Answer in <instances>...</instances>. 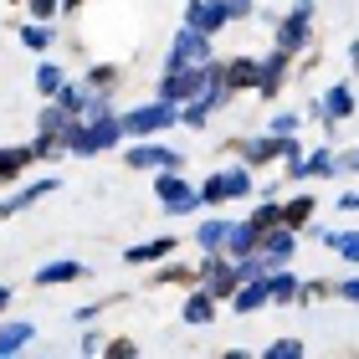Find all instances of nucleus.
<instances>
[{"mask_svg":"<svg viewBox=\"0 0 359 359\" xmlns=\"http://www.w3.org/2000/svg\"><path fill=\"white\" fill-rule=\"evenodd\" d=\"M123 134H134V139H149V134H159V128H170V123H180V108L170 103V97H159V103H144V108H128L123 113Z\"/></svg>","mask_w":359,"mask_h":359,"instance_id":"f257e3e1","label":"nucleus"},{"mask_svg":"<svg viewBox=\"0 0 359 359\" xmlns=\"http://www.w3.org/2000/svg\"><path fill=\"white\" fill-rule=\"evenodd\" d=\"M154 190H159V201H165V210H170V216H185V210H195V205H201V190H190V185H185V180H180L175 170H159Z\"/></svg>","mask_w":359,"mask_h":359,"instance_id":"f03ea898","label":"nucleus"},{"mask_svg":"<svg viewBox=\"0 0 359 359\" xmlns=\"http://www.w3.org/2000/svg\"><path fill=\"white\" fill-rule=\"evenodd\" d=\"M247 190H252V175L247 170H216L201 185V205H221L226 195H247Z\"/></svg>","mask_w":359,"mask_h":359,"instance_id":"7ed1b4c3","label":"nucleus"},{"mask_svg":"<svg viewBox=\"0 0 359 359\" xmlns=\"http://www.w3.org/2000/svg\"><path fill=\"white\" fill-rule=\"evenodd\" d=\"M195 62H210V41H205V31L185 26L180 41L170 46V67H195Z\"/></svg>","mask_w":359,"mask_h":359,"instance_id":"20e7f679","label":"nucleus"},{"mask_svg":"<svg viewBox=\"0 0 359 359\" xmlns=\"http://www.w3.org/2000/svg\"><path fill=\"white\" fill-rule=\"evenodd\" d=\"M185 21L195 26V31H221L226 21H231V11H226V0H190V11H185Z\"/></svg>","mask_w":359,"mask_h":359,"instance_id":"39448f33","label":"nucleus"},{"mask_svg":"<svg viewBox=\"0 0 359 359\" xmlns=\"http://www.w3.org/2000/svg\"><path fill=\"white\" fill-rule=\"evenodd\" d=\"M262 303H272V283H267V272H262V277H247V283L231 292V308H236V313H257Z\"/></svg>","mask_w":359,"mask_h":359,"instance_id":"423d86ee","label":"nucleus"},{"mask_svg":"<svg viewBox=\"0 0 359 359\" xmlns=\"http://www.w3.org/2000/svg\"><path fill=\"white\" fill-rule=\"evenodd\" d=\"M128 165L134 170H180V154L159 149V144H134V149H128Z\"/></svg>","mask_w":359,"mask_h":359,"instance_id":"0eeeda50","label":"nucleus"},{"mask_svg":"<svg viewBox=\"0 0 359 359\" xmlns=\"http://www.w3.org/2000/svg\"><path fill=\"white\" fill-rule=\"evenodd\" d=\"M257 247H262V231H257V221H236L231 226V236H226V257H252Z\"/></svg>","mask_w":359,"mask_h":359,"instance_id":"6e6552de","label":"nucleus"},{"mask_svg":"<svg viewBox=\"0 0 359 359\" xmlns=\"http://www.w3.org/2000/svg\"><path fill=\"white\" fill-rule=\"evenodd\" d=\"M221 77H226L231 88H257V83H262V62L236 57V62H226V67H221Z\"/></svg>","mask_w":359,"mask_h":359,"instance_id":"1a4fd4ad","label":"nucleus"},{"mask_svg":"<svg viewBox=\"0 0 359 359\" xmlns=\"http://www.w3.org/2000/svg\"><path fill=\"white\" fill-rule=\"evenodd\" d=\"M308 41V11H292L283 26H277V46L283 52H298V46Z\"/></svg>","mask_w":359,"mask_h":359,"instance_id":"9d476101","label":"nucleus"},{"mask_svg":"<svg viewBox=\"0 0 359 359\" xmlns=\"http://www.w3.org/2000/svg\"><path fill=\"white\" fill-rule=\"evenodd\" d=\"M57 190V180H36L31 190H21V195H11V201H0V216H15V210H26V205H36L41 195H52Z\"/></svg>","mask_w":359,"mask_h":359,"instance_id":"9b49d317","label":"nucleus"},{"mask_svg":"<svg viewBox=\"0 0 359 359\" xmlns=\"http://www.w3.org/2000/svg\"><path fill=\"white\" fill-rule=\"evenodd\" d=\"M175 252V236H154V241H144V247H128L123 252V262H159V257H170Z\"/></svg>","mask_w":359,"mask_h":359,"instance_id":"f8f14e48","label":"nucleus"},{"mask_svg":"<svg viewBox=\"0 0 359 359\" xmlns=\"http://www.w3.org/2000/svg\"><path fill=\"white\" fill-rule=\"evenodd\" d=\"M287 57H292V52H283V46H277V52H272V57L262 62V83H257V88H262L267 97H272L277 88H283V72H287Z\"/></svg>","mask_w":359,"mask_h":359,"instance_id":"ddd939ff","label":"nucleus"},{"mask_svg":"<svg viewBox=\"0 0 359 359\" xmlns=\"http://www.w3.org/2000/svg\"><path fill=\"white\" fill-rule=\"evenodd\" d=\"M226 236H231V221H205L195 241H201V252H226Z\"/></svg>","mask_w":359,"mask_h":359,"instance_id":"4468645a","label":"nucleus"},{"mask_svg":"<svg viewBox=\"0 0 359 359\" xmlns=\"http://www.w3.org/2000/svg\"><path fill=\"white\" fill-rule=\"evenodd\" d=\"M72 123V113L62 108V103H52V108H41V118H36V134H46V139H62V128Z\"/></svg>","mask_w":359,"mask_h":359,"instance_id":"2eb2a0df","label":"nucleus"},{"mask_svg":"<svg viewBox=\"0 0 359 359\" xmlns=\"http://www.w3.org/2000/svg\"><path fill=\"white\" fill-rule=\"evenodd\" d=\"M318 113H329V118H349V113H354V93L349 88H329V93H323V103H318Z\"/></svg>","mask_w":359,"mask_h":359,"instance_id":"dca6fc26","label":"nucleus"},{"mask_svg":"<svg viewBox=\"0 0 359 359\" xmlns=\"http://www.w3.org/2000/svg\"><path fill=\"white\" fill-rule=\"evenodd\" d=\"M31 339H36V329H31V323H6V329H0V354H15V349H26Z\"/></svg>","mask_w":359,"mask_h":359,"instance_id":"f3484780","label":"nucleus"},{"mask_svg":"<svg viewBox=\"0 0 359 359\" xmlns=\"http://www.w3.org/2000/svg\"><path fill=\"white\" fill-rule=\"evenodd\" d=\"M210 318H216V298H210V292L201 287V292H195V298L185 303V323H195V329H201V323H210Z\"/></svg>","mask_w":359,"mask_h":359,"instance_id":"a211bd4d","label":"nucleus"},{"mask_svg":"<svg viewBox=\"0 0 359 359\" xmlns=\"http://www.w3.org/2000/svg\"><path fill=\"white\" fill-rule=\"evenodd\" d=\"M72 277H83V262H46V267L36 272V283L52 287V283H72Z\"/></svg>","mask_w":359,"mask_h":359,"instance_id":"6ab92c4d","label":"nucleus"},{"mask_svg":"<svg viewBox=\"0 0 359 359\" xmlns=\"http://www.w3.org/2000/svg\"><path fill=\"white\" fill-rule=\"evenodd\" d=\"M267 283H272V303H298V298H303L298 277H287V272H277V277H267Z\"/></svg>","mask_w":359,"mask_h":359,"instance_id":"aec40b11","label":"nucleus"},{"mask_svg":"<svg viewBox=\"0 0 359 359\" xmlns=\"http://www.w3.org/2000/svg\"><path fill=\"white\" fill-rule=\"evenodd\" d=\"M62 83H67V72H62L57 62H41V72H36V88H41L46 97H57V93H62Z\"/></svg>","mask_w":359,"mask_h":359,"instance_id":"412c9836","label":"nucleus"},{"mask_svg":"<svg viewBox=\"0 0 359 359\" xmlns=\"http://www.w3.org/2000/svg\"><path fill=\"white\" fill-rule=\"evenodd\" d=\"M31 149H0V180H11V175H21L26 165H31Z\"/></svg>","mask_w":359,"mask_h":359,"instance_id":"4be33fe9","label":"nucleus"},{"mask_svg":"<svg viewBox=\"0 0 359 359\" xmlns=\"http://www.w3.org/2000/svg\"><path fill=\"white\" fill-rule=\"evenodd\" d=\"M323 241H329V247H334V252H344V257H349V262H359V231H329V236H323Z\"/></svg>","mask_w":359,"mask_h":359,"instance_id":"5701e85b","label":"nucleus"},{"mask_svg":"<svg viewBox=\"0 0 359 359\" xmlns=\"http://www.w3.org/2000/svg\"><path fill=\"white\" fill-rule=\"evenodd\" d=\"M21 41L31 46V52H46V46H52V31H46V21H31V26L21 31Z\"/></svg>","mask_w":359,"mask_h":359,"instance_id":"b1692460","label":"nucleus"},{"mask_svg":"<svg viewBox=\"0 0 359 359\" xmlns=\"http://www.w3.org/2000/svg\"><path fill=\"white\" fill-rule=\"evenodd\" d=\"M308 216H313V201H308V195H298V201L283 210V226H303Z\"/></svg>","mask_w":359,"mask_h":359,"instance_id":"393cba45","label":"nucleus"},{"mask_svg":"<svg viewBox=\"0 0 359 359\" xmlns=\"http://www.w3.org/2000/svg\"><path fill=\"white\" fill-rule=\"evenodd\" d=\"M113 83H118V67H108V62H103V67H93V72H88V88H93V93H108Z\"/></svg>","mask_w":359,"mask_h":359,"instance_id":"a878e982","label":"nucleus"},{"mask_svg":"<svg viewBox=\"0 0 359 359\" xmlns=\"http://www.w3.org/2000/svg\"><path fill=\"white\" fill-rule=\"evenodd\" d=\"M298 123H303L298 113H277V118H272V134H287V139H292V134H298Z\"/></svg>","mask_w":359,"mask_h":359,"instance_id":"bb28decb","label":"nucleus"},{"mask_svg":"<svg viewBox=\"0 0 359 359\" xmlns=\"http://www.w3.org/2000/svg\"><path fill=\"white\" fill-rule=\"evenodd\" d=\"M298 354H303L298 339H283V344H272V349H267V359H298Z\"/></svg>","mask_w":359,"mask_h":359,"instance_id":"cd10ccee","label":"nucleus"},{"mask_svg":"<svg viewBox=\"0 0 359 359\" xmlns=\"http://www.w3.org/2000/svg\"><path fill=\"white\" fill-rule=\"evenodd\" d=\"M31 15H36V21H52V15H57V0H31Z\"/></svg>","mask_w":359,"mask_h":359,"instance_id":"c85d7f7f","label":"nucleus"},{"mask_svg":"<svg viewBox=\"0 0 359 359\" xmlns=\"http://www.w3.org/2000/svg\"><path fill=\"white\" fill-rule=\"evenodd\" d=\"M159 283H190V267H165V272H159Z\"/></svg>","mask_w":359,"mask_h":359,"instance_id":"c756f323","label":"nucleus"},{"mask_svg":"<svg viewBox=\"0 0 359 359\" xmlns=\"http://www.w3.org/2000/svg\"><path fill=\"white\" fill-rule=\"evenodd\" d=\"M226 11L231 15H252V0H226Z\"/></svg>","mask_w":359,"mask_h":359,"instance_id":"7c9ffc66","label":"nucleus"},{"mask_svg":"<svg viewBox=\"0 0 359 359\" xmlns=\"http://www.w3.org/2000/svg\"><path fill=\"white\" fill-rule=\"evenodd\" d=\"M339 292H344V298H354V303H359V277H354V283H339Z\"/></svg>","mask_w":359,"mask_h":359,"instance_id":"2f4dec72","label":"nucleus"},{"mask_svg":"<svg viewBox=\"0 0 359 359\" xmlns=\"http://www.w3.org/2000/svg\"><path fill=\"white\" fill-rule=\"evenodd\" d=\"M339 210H359V190H354V195H344V201H339Z\"/></svg>","mask_w":359,"mask_h":359,"instance_id":"473e14b6","label":"nucleus"},{"mask_svg":"<svg viewBox=\"0 0 359 359\" xmlns=\"http://www.w3.org/2000/svg\"><path fill=\"white\" fill-rule=\"evenodd\" d=\"M6 303H11V287H0V308H6Z\"/></svg>","mask_w":359,"mask_h":359,"instance_id":"72a5a7b5","label":"nucleus"},{"mask_svg":"<svg viewBox=\"0 0 359 359\" xmlns=\"http://www.w3.org/2000/svg\"><path fill=\"white\" fill-rule=\"evenodd\" d=\"M344 165H354V170H359V149H354V154H349V159H344Z\"/></svg>","mask_w":359,"mask_h":359,"instance_id":"f704fd0d","label":"nucleus"},{"mask_svg":"<svg viewBox=\"0 0 359 359\" xmlns=\"http://www.w3.org/2000/svg\"><path fill=\"white\" fill-rule=\"evenodd\" d=\"M349 57H354V67H359V41H354V52H349Z\"/></svg>","mask_w":359,"mask_h":359,"instance_id":"c9c22d12","label":"nucleus"}]
</instances>
